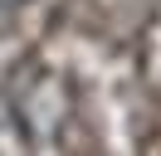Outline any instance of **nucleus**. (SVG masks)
Listing matches in <instances>:
<instances>
[{"label": "nucleus", "mask_w": 161, "mask_h": 156, "mask_svg": "<svg viewBox=\"0 0 161 156\" xmlns=\"http://www.w3.org/2000/svg\"><path fill=\"white\" fill-rule=\"evenodd\" d=\"M15 112L30 136H54L73 112V88L64 73H20L15 83Z\"/></svg>", "instance_id": "1"}, {"label": "nucleus", "mask_w": 161, "mask_h": 156, "mask_svg": "<svg viewBox=\"0 0 161 156\" xmlns=\"http://www.w3.org/2000/svg\"><path fill=\"white\" fill-rule=\"evenodd\" d=\"M15 5H25V0H0V15H10Z\"/></svg>", "instance_id": "2"}]
</instances>
